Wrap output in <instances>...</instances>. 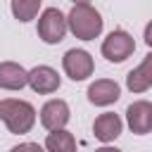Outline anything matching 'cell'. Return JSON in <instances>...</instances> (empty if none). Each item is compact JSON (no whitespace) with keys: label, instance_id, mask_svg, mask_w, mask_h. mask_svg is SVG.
<instances>
[{"label":"cell","instance_id":"1","mask_svg":"<svg viewBox=\"0 0 152 152\" xmlns=\"http://www.w3.org/2000/svg\"><path fill=\"white\" fill-rule=\"evenodd\" d=\"M66 28L78 40H95L102 33V17L90 2H76L66 14Z\"/></svg>","mask_w":152,"mask_h":152},{"label":"cell","instance_id":"2","mask_svg":"<svg viewBox=\"0 0 152 152\" xmlns=\"http://www.w3.org/2000/svg\"><path fill=\"white\" fill-rule=\"evenodd\" d=\"M0 121L7 126L10 133L21 135V133H28L33 128V124H36V109L26 100L5 97V100H0Z\"/></svg>","mask_w":152,"mask_h":152},{"label":"cell","instance_id":"3","mask_svg":"<svg viewBox=\"0 0 152 152\" xmlns=\"http://www.w3.org/2000/svg\"><path fill=\"white\" fill-rule=\"evenodd\" d=\"M64 36H66V17L57 7L43 10V14L38 17V38L48 45H57L64 40Z\"/></svg>","mask_w":152,"mask_h":152},{"label":"cell","instance_id":"4","mask_svg":"<svg viewBox=\"0 0 152 152\" xmlns=\"http://www.w3.org/2000/svg\"><path fill=\"white\" fill-rule=\"evenodd\" d=\"M102 57L107 59V62H114V64H119V62H124V59H128L133 52H135V40H133V36L128 33V31H124V28H116V31H112L104 40H102Z\"/></svg>","mask_w":152,"mask_h":152},{"label":"cell","instance_id":"5","mask_svg":"<svg viewBox=\"0 0 152 152\" xmlns=\"http://www.w3.org/2000/svg\"><path fill=\"white\" fill-rule=\"evenodd\" d=\"M62 69H64V74H66L71 81H86L88 76H93L95 62H93L90 52L78 50V48H71V50H66L64 57H62Z\"/></svg>","mask_w":152,"mask_h":152},{"label":"cell","instance_id":"6","mask_svg":"<svg viewBox=\"0 0 152 152\" xmlns=\"http://www.w3.org/2000/svg\"><path fill=\"white\" fill-rule=\"evenodd\" d=\"M69 119H71V109H69L66 100L55 97V100H48V102L40 107V124H43V128H48L50 133H52V131H62V128L69 124Z\"/></svg>","mask_w":152,"mask_h":152},{"label":"cell","instance_id":"7","mask_svg":"<svg viewBox=\"0 0 152 152\" xmlns=\"http://www.w3.org/2000/svg\"><path fill=\"white\" fill-rule=\"evenodd\" d=\"M26 86H31V90L38 93V95H50V93L59 90L62 78H59V74H57L52 66L40 64V66H33V69L28 71V76H26Z\"/></svg>","mask_w":152,"mask_h":152},{"label":"cell","instance_id":"8","mask_svg":"<svg viewBox=\"0 0 152 152\" xmlns=\"http://www.w3.org/2000/svg\"><path fill=\"white\" fill-rule=\"evenodd\" d=\"M86 95H88L90 104H95V107H109V104H114L121 97V88L112 78H97V81H93L88 86Z\"/></svg>","mask_w":152,"mask_h":152},{"label":"cell","instance_id":"9","mask_svg":"<svg viewBox=\"0 0 152 152\" xmlns=\"http://www.w3.org/2000/svg\"><path fill=\"white\" fill-rule=\"evenodd\" d=\"M126 121H128V128L135 135L150 133L152 131V102H147V100L131 102L128 109H126Z\"/></svg>","mask_w":152,"mask_h":152},{"label":"cell","instance_id":"10","mask_svg":"<svg viewBox=\"0 0 152 152\" xmlns=\"http://www.w3.org/2000/svg\"><path fill=\"white\" fill-rule=\"evenodd\" d=\"M126 86L131 93H147L152 88V52L145 55V59L128 71L126 76Z\"/></svg>","mask_w":152,"mask_h":152},{"label":"cell","instance_id":"11","mask_svg":"<svg viewBox=\"0 0 152 152\" xmlns=\"http://www.w3.org/2000/svg\"><path fill=\"white\" fill-rule=\"evenodd\" d=\"M121 128H124V124H121L119 114H114V112H104V114H100V116L93 121V133H95V138H97L100 142H112V140H116V138L121 135Z\"/></svg>","mask_w":152,"mask_h":152},{"label":"cell","instance_id":"12","mask_svg":"<svg viewBox=\"0 0 152 152\" xmlns=\"http://www.w3.org/2000/svg\"><path fill=\"white\" fill-rule=\"evenodd\" d=\"M28 71L17 62H0V88L2 90H21L26 86Z\"/></svg>","mask_w":152,"mask_h":152},{"label":"cell","instance_id":"13","mask_svg":"<svg viewBox=\"0 0 152 152\" xmlns=\"http://www.w3.org/2000/svg\"><path fill=\"white\" fill-rule=\"evenodd\" d=\"M45 152H76V138L69 131H52L45 138Z\"/></svg>","mask_w":152,"mask_h":152},{"label":"cell","instance_id":"14","mask_svg":"<svg viewBox=\"0 0 152 152\" xmlns=\"http://www.w3.org/2000/svg\"><path fill=\"white\" fill-rule=\"evenodd\" d=\"M10 10H12L17 21L26 24V21L36 19V14L40 12V0H12Z\"/></svg>","mask_w":152,"mask_h":152},{"label":"cell","instance_id":"15","mask_svg":"<svg viewBox=\"0 0 152 152\" xmlns=\"http://www.w3.org/2000/svg\"><path fill=\"white\" fill-rule=\"evenodd\" d=\"M10 152H45L38 142H19V145H14Z\"/></svg>","mask_w":152,"mask_h":152},{"label":"cell","instance_id":"16","mask_svg":"<svg viewBox=\"0 0 152 152\" xmlns=\"http://www.w3.org/2000/svg\"><path fill=\"white\" fill-rule=\"evenodd\" d=\"M145 43L152 45V24H147V28H145Z\"/></svg>","mask_w":152,"mask_h":152},{"label":"cell","instance_id":"17","mask_svg":"<svg viewBox=\"0 0 152 152\" xmlns=\"http://www.w3.org/2000/svg\"><path fill=\"white\" fill-rule=\"evenodd\" d=\"M95 152H121L119 147H109V145H102V147H97Z\"/></svg>","mask_w":152,"mask_h":152}]
</instances>
